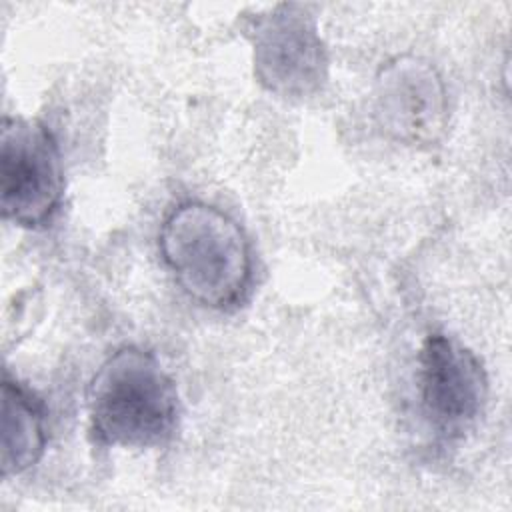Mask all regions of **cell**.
I'll use <instances>...</instances> for the list:
<instances>
[{"mask_svg":"<svg viewBox=\"0 0 512 512\" xmlns=\"http://www.w3.org/2000/svg\"><path fill=\"white\" fill-rule=\"evenodd\" d=\"M166 268L184 294L212 310L240 306L252 284V250L242 226L220 208L186 200L158 234Z\"/></svg>","mask_w":512,"mask_h":512,"instance_id":"obj_1","label":"cell"},{"mask_svg":"<svg viewBox=\"0 0 512 512\" xmlns=\"http://www.w3.org/2000/svg\"><path fill=\"white\" fill-rule=\"evenodd\" d=\"M88 420L94 440L104 446H164L180 420L176 382L152 352L118 348L88 384Z\"/></svg>","mask_w":512,"mask_h":512,"instance_id":"obj_2","label":"cell"},{"mask_svg":"<svg viewBox=\"0 0 512 512\" xmlns=\"http://www.w3.org/2000/svg\"><path fill=\"white\" fill-rule=\"evenodd\" d=\"M64 196V168L54 134L40 120L4 116L0 128V208L4 220L42 228Z\"/></svg>","mask_w":512,"mask_h":512,"instance_id":"obj_3","label":"cell"},{"mask_svg":"<svg viewBox=\"0 0 512 512\" xmlns=\"http://www.w3.org/2000/svg\"><path fill=\"white\" fill-rule=\"evenodd\" d=\"M256 80L276 96L306 98L328 78V50L316 18L300 4H278L252 28Z\"/></svg>","mask_w":512,"mask_h":512,"instance_id":"obj_4","label":"cell"},{"mask_svg":"<svg viewBox=\"0 0 512 512\" xmlns=\"http://www.w3.org/2000/svg\"><path fill=\"white\" fill-rule=\"evenodd\" d=\"M418 364L424 418L440 436L460 438L488 400V376L480 358L452 336L430 334Z\"/></svg>","mask_w":512,"mask_h":512,"instance_id":"obj_5","label":"cell"},{"mask_svg":"<svg viewBox=\"0 0 512 512\" xmlns=\"http://www.w3.org/2000/svg\"><path fill=\"white\" fill-rule=\"evenodd\" d=\"M374 116L380 130L408 146L440 140L448 122V94L438 70L420 56H396L376 74Z\"/></svg>","mask_w":512,"mask_h":512,"instance_id":"obj_6","label":"cell"},{"mask_svg":"<svg viewBox=\"0 0 512 512\" xmlns=\"http://www.w3.org/2000/svg\"><path fill=\"white\" fill-rule=\"evenodd\" d=\"M46 446L44 408L18 380H2V476L22 474L34 466Z\"/></svg>","mask_w":512,"mask_h":512,"instance_id":"obj_7","label":"cell"}]
</instances>
